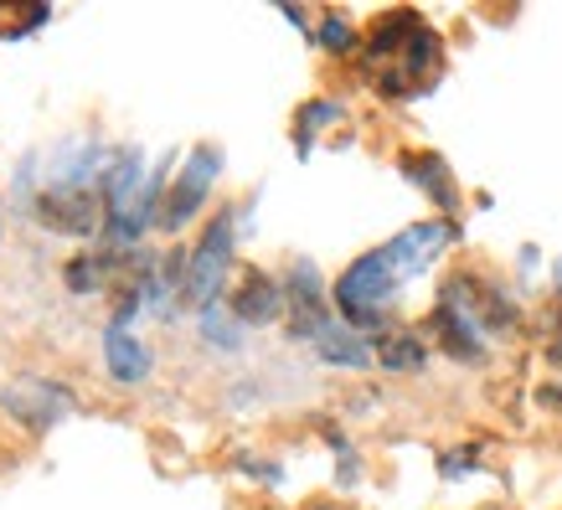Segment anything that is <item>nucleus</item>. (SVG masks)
<instances>
[{
	"label": "nucleus",
	"mask_w": 562,
	"mask_h": 510,
	"mask_svg": "<svg viewBox=\"0 0 562 510\" xmlns=\"http://www.w3.org/2000/svg\"><path fill=\"white\" fill-rule=\"evenodd\" d=\"M397 269L387 263V253L376 248V253H361L351 269L336 279V305L341 315L351 320V330H376L382 325V305H387L392 294H397Z\"/></svg>",
	"instance_id": "1"
},
{
	"label": "nucleus",
	"mask_w": 562,
	"mask_h": 510,
	"mask_svg": "<svg viewBox=\"0 0 562 510\" xmlns=\"http://www.w3.org/2000/svg\"><path fill=\"white\" fill-rule=\"evenodd\" d=\"M233 212H217L212 217V227L202 233V242H196V253L187 258V290H181V299L196 309H212L222 294V279H227V263H233Z\"/></svg>",
	"instance_id": "2"
},
{
	"label": "nucleus",
	"mask_w": 562,
	"mask_h": 510,
	"mask_svg": "<svg viewBox=\"0 0 562 510\" xmlns=\"http://www.w3.org/2000/svg\"><path fill=\"white\" fill-rule=\"evenodd\" d=\"M217 175H222V150L217 145H196V150L187 155L181 175L171 181V191H166V202H160V227H166V233H181V227L206 206Z\"/></svg>",
	"instance_id": "3"
},
{
	"label": "nucleus",
	"mask_w": 562,
	"mask_h": 510,
	"mask_svg": "<svg viewBox=\"0 0 562 510\" xmlns=\"http://www.w3.org/2000/svg\"><path fill=\"white\" fill-rule=\"evenodd\" d=\"M36 217L47 222L52 233H68V238H93L109 212H103V196H93L88 186H52L36 196Z\"/></svg>",
	"instance_id": "4"
},
{
	"label": "nucleus",
	"mask_w": 562,
	"mask_h": 510,
	"mask_svg": "<svg viewBox=\"0 0 562 510\" xmlns=\"http://www.w3.org/2000/svg\"><path fill=\"white\" fill-rule=\"evenodd\" d=\"M0 403H5V412H11L16 423L36 428V433L57 428L72 412V397L57 387V382H47V376H21V382H11V387L0 392Z\"/></svg>",
	"instance_id": "5"
},
{
	"label": "nucleus",
	"mask_w": 562,
	"mask_h": 510,
	"mask_svg": "<svg viewBox=\"0 0 562 510\" xmlns=\"http://www.w3.org/2000/svg\"><path fill=\"white\" fill-rule=\"evenodd\" d=\"M290 336L294 340H321L330 330V305H325V279L310 258H294L290 263Z\"/></svg>",
	"instance_id": "6"
},
{
	"label": "nucleus",
	"mask_w": 562,
	"mask_h": 510,
	"mask_svg": "<svg viewBox=\"0 0 562 510\" xmlns=\"http://www.w3.org/2000/svg\"><path fill=\"white\" fill-rule=\"evenodd\" d=\"M454 238H460L454 222H413V227H403L382 253H387V263L397 269V279H413V273H424Z\"/></svg>",
	"instance_id": "7"
},
{
	"label": "nucleus",
	"mask_w": 562,
	"mask_h": 510,
	"mask_svg": "<svg viewBox=\"0 0 562 510\" xmlns=\"http://www.w3.org/2000/svg\"><path fill=\"white\" fill-rule=\"evenodd\" d=\"M279 309H284V290L273 284L269 273H258V269L243 273V284L233 290V315H238V325H269Z\"/></svg>",
	"instance_id": "8"
},
{
	"label": "nucleus",
	"mask_w": 562,
	"mask_h": 510,
	"mask_svg": "<svg viewBox=\"0 0 562 510\" xmlns=\"http://www.w3.org/2000/svg\"><path fill=\"white\" fill-rule=\"evenodd\" d=\"M103 361H109V372L120 376V382H145V376H150L145 340L130 336L124 325H109V330H103Z\"/></svg>",
	"instance_id": "9"
},
{
	"label": "nucleus",
	"mask_w": 562,
	"mask_h": 510,
	"mask_svg": "<svg viewBox=\"0 0 562 510\" xmlns=\"http://www.w3.org/2000/svg\"><path fill=\"white\" fill-rule=\"evenodd\" d=\"M434 330H439V340H443V351L454 361H480L485 356V345H480V320H470L464 309H454V305H443L439 299V309H434Z\"/></svg>",
	"instance_id": "10"
},
{
	"label": "nucleus",
	"mask_w": 562,
	"mask_h": 510,
	"mask_svg": "<svg viewBox=\"0 0 562 510\" xmlns=\"http://www.w3.org/2000/svg\"><path fill=\"white\" fill-rule=\"evenodd\" d=\"M315 351H321L325 366H346V372H361V366L372 361L367 336H361V330H351V325H336V320H330V330L315 340Z\"/></svg>",
	"instance_id": "11"
},
{
	"label": "nucleus",
	"mask_w": 562,
	"mask_h": 510,
	"mask_svg": "<svg viewBox=\"0 0 562 510\" xmlns=\"http://www.w3.org/2000/svg\"><path fill=\"white\" fill-rule=\"evenodd\" d=\"M403 170H408L413 181L443 206V212H460V191H454V175L443 166L439 155H403Z\"/></svg>",
	"instance_id": "12"
},
{
	"label": "nucleus",
	"mask_w": 562,
	"mask_h": 510,
	"mask_svg": "<svg viewBox=\"0 0 562 510\" xmlns=\"http://www.w3.org/2000/svg\"><path fill=\"white\" fill-rule=\"evenodd\" d=\"M376 361H382V372H424L428 366V345L418 340V330H392L382 345H376Z\"/></svg>",
	"instance_id": "13"
},
{
	"label": "nucleus",
	"mask_w": 562,
	"mask_h": 510,
	"mask_svg": "<svg viewBox=\"0 0 562 510\" xmlns=\"http://www.w3.org/2000/svg\"><path fill=\"white\" fill-rule=\"evenodd\" d=\"M418 32H424L418 11H392V16H382V21L372 26V42H367V47H372L376 57H382V52H403Z\"/></svg>",
	"instance_id": "14"
},
{
	"label": "nucleus",
	"mask_w": 562,
	"mask_h": 510,
	"mask_svg": "<svg viewBox=\"0 0 562 510\" xmlns=\"http://www.w3.org/2000/svg\"><path fill=\"white\" fill-rule=\"evenodd\" d=\"M114 258L120 253H93V258H72L68 263V290L72 294H99L103 284H109V269H114Z\"/></svg>",
	"instance_id": "15"
},
{
	"label": "nucleus",
	"mask_w": 562,
	"mask_h": 510,
	"mask_svg": "<svg viewBox=\"0 0 562 510\" xmlns=\"http://www.w3.org/2000/svg\"><path fill=\"white\" fill-rule=\"evenodd\" d=\"M330 120H341V103H336V99H315V103H305V109H300V155H310V135H315V129H325Z\"/></svg>",
	"instance_id": "16"
},
{
	"label": "nucleus",
	"mask_w": 562,
	"mask_h": 510,
	"mask_svg": "<svg viewBox=\"0 0 562 510\" xmlns=\"http://www.w3.org/2000/svg\"><path fill=\"white\" fill-rule=\"evenodd\" d=\"M233 325H238V315H233V309H202V336L212 340V345H227V351H233V345H238V330H233Z\"/></svg>",
	"instance_id": "17"
},
{
	"label": "nucleus",
	"mask_w": 562,
	"mask_h": 510,
	"mask_svg": "<svg viewBox=\"0 0 562 510\" xmlns=\"http://www.w3.org/2000/svg\"><path fill=\"white\" fill-rule=\"evenodd\" d=\"M315 42H321L325 52H351V47H357V26H351V21H346L341 11H330V16L321 21Z\"/></svg>",
	"instance_id": "18"
},
{
	"label": "nucleus",
	"mask_w": 562,
	"mask_h": 510,
	"mask_svg": "<svg viewBox=\"0 0 562 510\" xmlns=\"http://www.w3.org/2000/svg\"><path fill=\"white\" fill-rule=\"evenodd\" d=\"M542 403L547 408H562V387H542Z\"/></svg>",
	"instance_id": "19"
},
{
	"label": "nucleus",
	"mask_w": 562,
	"mask_h": 510,
	"mask_svg": "<svg viewBox=\"0 0 562 510\" xmlns=\"http://www.w3.org/2000/svg\"><path fill=\"white\" fill-rule=\"evenodd\" d=\"M552 361H558V366H562V340H558V345H552Z\"/></svg>",
	"instance_id": "20"
}]
</instances>
